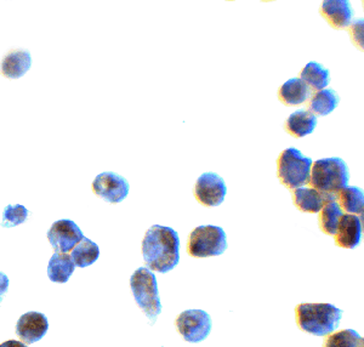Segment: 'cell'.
<instances>
[{
  "mask_svg": "<svg viewBox=\"0 0 364 347\" xmlns=\"http://www.w3.org/2000/svg\"><path fill=\"white\" fill-rule=\"evenodd\" d=\"M99 257L100 249L97 244L94 243L89 238H85V237L75 245L73 250H72V254H70L72 260L75 262V266H78V267L90 266L99 259Z\"/></svg>",
  "mask_w": 364,
  "mask_h": 347,
  "instance_id": "obj_20",
  "label": "cell"
},
{
  "mask_svg": "<svg viewBox=\"0 0 364 347\" xmlns=\"http://www.w3.org/2000/svg\"><path fill=\"white\" fill-rule=\"evenodd\" d=\"M336 199L339 201L340 208L348 214H363L364 195L363 191L356 186L343 187L336 193Z\"/></svg>",
  "mask_w": 364,
  "mask_h": 347,
  "instance_id": "obj_19",
  "label": "cell"
},
{
  "mask_svg": "<svg viewBox=\"0 0 364 347\" xmlns=\"http://www.w3.org/2000/svg\"><path fill=\"white\" fill-rule=\"evenodd\" d=\"M28 218V210L23 205H8L3 213V221L1 228H16L18 225L25 223Z\"/></svg>",
  "mask_w": 364,
  "mask_h": 347,
  "instance_id": "obj_25",
  "label": "cell"
},
{
  "mask_svg": "<svg viewBox=\"0 0 364 347\" xmlns=\"http://www.w3.org/2000/svg\"><path fill=\"white\" fill-rule=\"evenodd\" d=\"M130 288L141 311L154 324L161 312V299L158 294L157 278L151 269L140 267L130 278Z\"/></svg>",
  "mask_w": 364,
  "mask_h": 347,
  "instance_id": "obj_4",
  "label": "cell"
},
{
  "mask_svg": "<svg viewBox=\"0 0 364 347\" xmlns=\"http://www.w3.org/2000/svg\"><path fill=\"white\" fill-rule=\"evenodd\" d=\"M228 249V238L224 230L213 225L199 226L191 232L187 242V252L192 257H219Z\"/></svg>",
  "mask_w": 364,
  "mask_h": 347,
  "instance_id": "obj_6",
  "label": "cell"
},
{
  "mask_svg": "<svg viewBox=\"0 0 364 347\" xmlns=\"http://www.w3.org/2000/svg\"><path fill=\"white\" fill-rule=\"evenodd\" d=\"M142 255L149 269L166 273L180 261V238L173 228L154 225L142 240Z\"/></svg>",
  "mask_w": 364,
  "mask_h": 347,
  "instance_id": "obj_1",
  "label": "cell"
},
{
  "mask_svg": "<svg viewBox=\"0 0 364 347\" xmlns=\"http://www.w3.org/2000/svg\"><path fill=\"white\" fill-rule=\"evenodd\" d=\"M312 159L299 149H287L278 157V178L289 190H296L309 183Z\"/></svg>",
  "mask_w": 364,
  "mask_h": 347,
  "instance_id": "obj_5",
  "label": "cell"
},
{
  "mask_svg": "<svg viewBox=\"0 0 364 347\" xmlns=\"http://www.w3.org/2000/svg\"><path fill=\"white\" fill-rule=\"evenodd\" d=\"M129 188L127 178L111 171L100 174L92 182L94 193L113 204L122 202L128 196Z\"/></svg>",
  "mask_w": 364,
  "mask_h": 347,
  "instance_id": "obj_10",
  "label": "cell"
},
{
  "mask_svg": "<svg viewBox=\"0 0 364 347\" xmlns=\"http://www.w3.org/2000/svg\"><path fill=\"white\" fill-rule=\"evenodd\" d=\"M339 95L331 89H323L316 92L310 102L311 111L318 116H328L339 105Z\"/></svg>",
  "mask_w": 364,
  "mask_h": 347,
  "instance_id": "obj_21",
  "label": "cell"
},
{
  "mask_svg": "<svg viewBox=\"0 0 364 347\" xmlns=\"http://www.w3.org/2000/svg\"><path fill=\"white\" fill-rule=\"evenodd\" d=\"M317 125V117L310 111L300 110L290 114L286 122L287 132L294 137H306L314 132Z\"/></svg>",
  "mask_w": 364,
  "mask_h": 347,
  "instance_id": "obj_18",
  "label": "cell"
},
{
  "mask_svg": "<svg viewBox=\"0 0 364 347\" xmlns=\"http://www.w3.org/2000/svg\"><path fill=\"white\" fill-rule=\"evenodd\" d=\"M363 18L356 20L350 27V33L352 36V41L356 44L358 49H363Z\"/></svg>",
  "mask_w": 364,
  "mask_h": 347,
  "instance_id": "obj_26",
  "label": "cell"
},
{
  "mask_svg": "<svg viewBox=\"0 0 364 347\" xmlns=\"http://www.w3.org/2000/svg\"><path fill=\"white\" fill-rule=\"evenodd\" d=\"M323 347H363V338L353 329H345L329 334Z\"/></svg>",
  "mask_w": 364,
  "mask_h": 347,
  "instance_id": "obj_24",
  "label": "cell"
},
{
  "mask_svg": "<svg viewBox=\"0 0 364 347\" xmlns=\"http://www.w3.org/2000/svg\"><path fill=\"white\" fill-rule=\"evenodd\" d=\"M83 232L72 220H58L53 223L48 231V240L56 252H67L73 250L75 245L83 240Z\"/></svg>",
  "mask_w": 364,
  "mask_h": 347,
  "instance_id": "obj_9",
  "label": "cell"
},
{
  "mask_svg": "<svg viewBox=\"0 0 364 347\" xmlns=\"http://www.w3.org/2000/svg\"><path fill=\"white\" fill-rule=\"evenodd\" d=\"M175 324L183 340L192 343L207 339L213 326L210 316L203 310L183 311L178 314Z\"/></svg>",
  "mask_w": 364,
  "mask_h": 347,
  "instance_id": "obj_7",
  "label": "cell"
},
{
  "mask_svg": "<svg viewBox=\"0 0 364 347\" xmlns=\"http://www.w3.org/2000/svg\"><path fill=\"white\" fill-rule=\"evenodd\" d=\"M0 347H27L26 346V343H22V341H16V340H9V341H5V343H1Z\"/></svg>",
  "mask_w": 364,
  "mask_h": 347,
  "instance_id": "obj_28",
  "label": "cell"
},
{
  "mask_svg": "<svg viewBox=\"0 0 364 347\" xmlns=\"http://www.w3.org/2000/svg\"><path fill=\"white\" fill-rule=\"evenodd\" d=\"M362 240V223L357 215L343 214L336 233V244L340 248H356Z\"/></svg>",
  "mask_w": 364,
  "mask_h": 347,
  "instance_id": "obj_12",
  "label": "cell"
},
{
  "mask_svg": "<svg viewBox=\"0 0 364 347\" xmlns=\"http://www.w3.org/2000/svg\"><path fill=\"white\" fill-rule=\"evenodd\" d=\"M321 14L336 29L348 27L353 16L348 0H326L323 1Z\"/></svg>",
  "mask_w": 364,
  "mask_h": 347,
  "instance_id": "obj_14",
  "label": "cell"
},
{
  "mask_svg": "<svg viewBox=\"0 0 364 347\" xmlns=\"http://www.w3.org/2000/svg\"><path fill=\"white\" fill-rule=\"evenodd\" d=\"M9 278L5 273L0 272V304L4 299L5 294L8 293Z\"/></svg>",
  "mask_w": 364,
  "mask_h": 347,
  "instance_id": "obj_27",
  "label": "cell"
},
{
  "mask_svg": "<svg viewBox=\"0 0 364 347\" xmlns=\"http://www.w3.org/2000/svg\"><path fill=\"white\" fill-rule=\"evenodd\" d=\"M228 187L224 178L215 173H204L196 182L195 196L205 207H218L224 202Z\"/></svg>",
  "mask_w": 364,
  "mask_h": 347,
  "instance_id": "obj_8",
  "label": "cell"
},
{
  "mask_svg": "<svg viewBox=\"0 0 364 347\" xmlns=\"http://www.w3.org/2000/svg\"><path fill=\"white\" fill-rule=\"evenodd\" d=\"M32 58L27 50H14L0 63V72L5 78L18 79L28 72Z\"/></svg>",
  "mask_w": 364,
  "mask_h": 347,
  "instance_id": "obj_15",
  "label": "cell"
},
{
  "mask_svg": "<svg viewBox=\"0 0 364 347\" xmlns=\"http://www.w3.org/2000/svg\"><path fill=\"white\" fill-rule=\"evenodd\" d=\"M295 317L301 331L326 336L339 326L343 311L331 304H300L295 309Z\"/></svg>",
  "mask_w": 364,
  "mask_h": 347,
  "instance_id": "obj_2",
  "label": "cell"
},
{
  "mask_svg": "<svg viewBox=\"0 0 364 347\" xmlns=\"http://www.w3.org/2000/svg\"><path fill=\"white\" fill-rule=\"evenodd\" d=\"M294 197V204L300 210L305 213H319L322 210V208L327 203L336 201V195H329V193H323L315 188H296L293 192Z\"/></svg>",
  "mask_w": 364,
  "mask_h": 347,
  "instance_id": "obj_13",
  "label": "cell"
},
{
  "mask_svg": "<svg viewBox=\"0 0 364 347\" xmlns=\"http://www.w3.org/2000/svg\"><path fill=\"white\" fill-rule=\"evenodd\" d=\"M75 265L68 254L55 252L48 265V276L54 283H66L75 272Z\"/></svg>",
  "mask_w": 364,
  "mask_h": 347,
  "instance_id": "obj_17",
  "label": "cell"
},
{
  "mask_svg": "<svg viewBox=\"0 0 364 347\" xmlns=\"http://www.w3.org/2000/svg\"><path fill=\"white\" fill-rule=\"evenodd\" d=\"M300 75L314 90H323L329 84V70L317 63H307Z\"/></svg>",
  "mask_w": 364,
  "mask_h": 347,
  "instance_id": "obj_23",
  "label": "cell"
},
{
  "mask_svg": "<svg viewBox=\"0 0 364 347\" xmlns=\"http://www.w3.org/2000/svg\"><path fill=\"white\" fill-rule=\"evenodd\" d=\"M49 329V322L46 316L39 312H27L18 319L16 334L23 343H37L44 338Z\"/></svg>",
  "mask_w": 364,
  "mask_h": 347,
  "instance_id": "obj_11",
  "label": "cell"
},
{
  "mask_svg": "<svg viewBox=\"0 0 364 347\" xmlns=\"http://www.w3.org/2000/svg\"><path fill=\"white\" fill-rule=\"evenodd\" d=\"M310 96V87L301 78L287 80L278 91V97L287 106H299L306 102Z\"/></svg>",
  "mask_w": 364,
  "mask_h": 347,
  "instance_id": "obj_16",
  "label": "cell"
},
{
  "mask_svg": "<svg viewBox=\"0 0 364 347\" xmlns=\"http://www.w3.org/2000/svg\"><path fill=\"white\" fill-rule=\"evenodd\" d=\"M343 216V209L336 201L329 202L319 211V228L328 236H336L338 225Z\"/></svg>",
  "mask_w": 364,
  "mask_h": 347,
  "instance_id": "obj_22",
  "label": "cell"
},
{
  "mask_svg": "<svg viewBox=\"0 0 364 347\" xmlns=\"http://www.w3.org/2000/svg\"><path fill=\"white\" fill-rule=\"evenodd\" d=\"M348 166L341 158H324L312 163L309 183L319 192L336 196L348 186Z\"/></svg>",
  "mask_w": 364,
  "mask_h": 347,
  "instance_id": "obj_3",
  "label": "cell"
}]
</instances>
